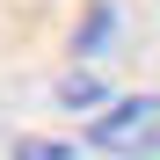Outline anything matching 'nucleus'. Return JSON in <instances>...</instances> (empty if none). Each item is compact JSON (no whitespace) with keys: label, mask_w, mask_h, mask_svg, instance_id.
Here are the masks:
<instances>
[{"label":"nucleus","mask_w":160,"mask_h":160,"mask_svg":"<svg viewBox=\"0 0 160 160\" xmlns=\"http://www.w3.org/2000/svg\"><path fill=\"white\" fill-rule=\"evenodd\" d=\"M109 37H117V8H109V0H95V8H88V22H80V37H73V44H80V51H102V44H109Z\"/></svg>","instance_id":"f03ea898"},{"label":"nucleus","mask_w":160,"mask_h":160,"mask_svg":"<svg viewBox=\"0 0 160 160\" xmlns=\"http://www.w3.org/2000/svg\"><path fill=\"white\" fill-rule=\"evenodd\" d=\"M15 160H88V153H73V146H51V138H22Z\"/></svg>","instance_id":"20e7f679"},{"label":"nucleus","mask_w":160,"mask_h":160,"mask_svg":"<svg viewBox=\"0 0 160 160\" xmlns=\"http://www.w3.org/2000/svg\"><path fill=\"white\" fill-rule=\"evenodd\" d=\"M58 102H66V109H88V102H102V88L80 73V80H58Z\"/></svg>","instance_id":"7ed1b4c3"},{"label":"nucleus","mask_w":160,"mask_h":160,"mask_svg":"<svg viewBox=\"0 0 160 160\" xmlns=\"http://www.w3.org/2000/svg\"><path fill=\"white\" fill-rule=\"evenodd\" d=\"M88 146L109 160H160V95H124L88 124Z\"/></svg>","instance_id":"f257e3e1"}]
</instances>
